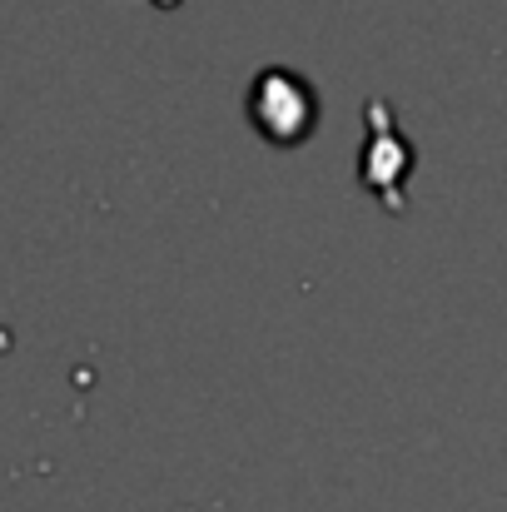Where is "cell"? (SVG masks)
I'll return each instance as SVG.
<instances>
[{"mask_svg": "<svg viewBox=\"0 0 507 512\" xmlns=\"http://www.w3.org/2000/svg\"><path fill=\"white\" fill-rule=\"evenodd\" d=\"M244 115L269 145H304L319 125V85L294 65H264L249 80Z\"/></svg>", "mask_w": 507, "mask_h": 512, "instance_id": "cell-1", "label": "cell"}, {"mask_svg": "<svg viewBox=\"0 0 507 512\" xmlns=\"http://www.w3.org/2000/svg\"><path fill=\"white\" fill-rule=\"evenodd\" d=\"M413 170H418V150L398 130V110L383 95H373L363 105V150H358V179H363V189L388 214H408V179H413Z\"/></svg>", "mask_w": 507, "mask_h": 512, "instance_id": "cell-2", "label": "cell"}, {"mask_svg": "<svg viewBox=\"0 0 507 512\" xmlns=\"http://www.w3.org/2000/svg\"><path fill=\"white\" fill-rule=\"evenodd\" d=\"M155 5H174V0H155Z\"/></svg>", "mask_w": 507, "mask_h": 512, "instance_id": "cell-3", "label": "cell"}]
</instances>
